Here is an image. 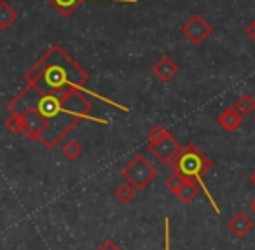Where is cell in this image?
I'll return each instance as SVG.
<instances>
[{"mask_svg":"<svg viewBox=\"0 0 255 250\" xmlns=\"http://www.w3.org/2000/svg\"><path fill=\"white\" fill-rule=\"evenodd\" d=\"M248 210L252 212V215H255V198L250 201V205H248Z\"/></svg>","mask_w":255,"mask_h":250,"instance_id":"44dd1931","label":"cell"},{"mask_svg":"<svg viewBox=\"0 0 255 250\" xmlns=\"http://www.w3.org/2000/svg\"><path fill=\"white\" fill-rule=\"evenodd\" d=\"M121 175L136 191H142L157 177V168L143 154H135L121 170Z\"/></svg>","mask_w":255,"mask_h":250,"instance_id":"277c9868","label":"cell"},{"mask_svg":"<svg viewBox=\"0 0 255 250\" xmlns=\"http://www.w3.org/2000/svg\"><path fill=\"white\" fill-rule=\"evenodd\" d=\"M182 33H184L185 39L191 44L199 46V44H203L213 33V26L210 25L201 14H192L191 18L182 25Z\"/></svg>","mask_w":255,"mask_h":250,"instance_id":"5b68a950","label":"cell"},{"mask_svg":"<svg viewBox=\"0 0 255 250\" xmlns=\"http://www.w3.org/2000/svg\"><path fill=\"white\" fill-rule=\"evenodd\" d=\"M178 70H180L178 65L175 63L170 56H161L152 67L154 75H156L161 82H164V84L170 82V81H173V77L178 74Z\"/></svg>","mask_w":255,"mask_h":250,"instance_id":"ba28073f","label":"cell"},{"mask_svg":"<svg viewBox=\"0 0 255 250\" xmlns=\"http://www.w3.org/2000/svg\"><path fill=\"white\" fill-rule=\"evenodd\" d=\"M150 152L154 154V158L157 161H161L163 165H168L170 166L173 163V159L177 158V154L182 151V145L178 144V140H175L173 137H166L163 140H159L157 144H149L147 145Z\"/></svg>","mask_w":255,"mask_h":250,"instance_id":"8992f818","label":"cell"},{"mask_svg":"<svg viewBox=\"0 0 255 250\" xmlns=\"http://www.w3.org/2000/svg\"><path fill=\"white\" fill-rule=\"evenodd\" d=\"M254 226L255 224H254V221H252V217H248L245 212H236V214L229 219V222H227V229H229L236 238H245L248 233H252Z\"/></svg>","mask_w":255,"mask_h":250,"instance_id":"52a82bcc","label":"cell"},{"mask_svg":"<svg viewBox=\"0 0 255 250\" xmlns=\"http://www.w3.org/2000/svg\"><path fill=\"white\" fill-rule=\"evenodd\" d=\"M185 180H187V179H185V177L182 175V173H178V172H173V173H171L170 177H168L166 180H164V186H166L168 189H170L171 193L175 194V193H177L178 189H180V186H182V184L185 182Z\"/></svg>","mask_w":255,"mask_h":250,"instance_id":"e0dca14e","label":"cell"},{"mask_svg":"<svg viewBox=\"0 0 255 250\" xmlns=\"http://www.w3.org/2000/svg\"><path fill=\"white\" fill-rule=\"evenodd\" d=\"M49 2L51 7H54L58 12H60L63 18H68V16H72L75 11H77V7L82 4V2H86V0H47ZM100 2H136V0H100Z\"/></svg>","mask_w":255,"mask_h":250,"instance_id":"30bf717a","label":"cell"},{"mask_svg":"<svg viewBox=\"0 0 255 250\" xmlns=\"http://www.w3.org/2000/svg\"><path fill=\"white\" fill-rule=\"evenodd\" d=\"M82 145L79 144L77 140H67L63 145H61V154L68 159V161H75L82 156Z\"/></svg>","mask_w":255,"mask_h":250,"instance_id":"9a60e30c","label":"cell"},{"mask_svg":"<svg viewBox=\"0 0 255 250\" xmlns=\"http://www.w3.org/2000/svg\"><path fill=\"white\" fill-rule=\"evenodd\" d=\"M18 11L7 0H0V30H7L18 19Z\"/></svg>","mask_w":255,"mask_h":250,"instance_id":"7c38bea8","label":"cell"},{"mask_svg":"<svg viewBox=\"0 0 255 250\" xmlns=\"http://www.w3.org/2000/svg\"><path fill=\"white\" fill-rule=\"evenodd\" d=\"M114 194H116V198L121 201V203H123V205H128V203H131V201L135 200L136 189H135V187H133L129 182H123V184H119V186L116 187Z\"/></svg>","mask_w":255,"mask_h":250,"instance_id":"5bb4252c","label":"cell"},{"mask_svg":"<svg viewBox=\"0 0 255 250\" xmlns=\"http://www.w3.org/2000/svg\"><path fill=\"white\" fill-rule=\"evenodd\" d=\"M88 89L40 91L30 84L7 103V110L21 119L23 135L40 142L46 149H54L84 119L105 123L96 117Z\"/></svg>","mask_w":255,"mask_h":250,"instance_id":"6da1fadb","label":"cell"},{"mask_svg":"<svg viewBox=\"0 0 255 250\" xmlns=\"http://www.w3.org/2000/svg\"><path fill=\"white\" fill-rule=\"evenodd\" d=\"M250 182H252V186L255 187V168L252 170V173H250Z\"/></svg>","mask_w":255,"mask_h":250,"instance_id":"7402d4cb","label":"cell"},{"mask_svg":"<svg viewBox=\"0 0 255 250\" xmlns=\"http://www.w3.org/2000/svg\"><path fill=\"white\" fill-rule=\"evenodd\" d=\"M96 250H123V249H121V247L117 245V243L114 242L112 238H107L105 242H103L102 245H100Z\"/></svg>","mask_w":255,"mask_h":250,"instance_id":"d6986e66","label":"cell"},{"mask_svg":"<svg viewBox=\"0 0 255 250\" xmlns=\"http://www.w3.org/2000/svg\"><path fill=\"white\" fill-rule=\"evenodd\" d=\"M89 74L60 46H51L26 70L25 82L40 91L86 89Z\"/></svg>","mask_w":255,"mask_h":250,"instance_id":"7a4b0ae2","label":"cell"},{"mask_svg":"<svg viewBox=\"0 0 255 250\" xmlns=\"http://www.w3.org/2000/svg\"><path fill=\"white\" fill-rule=\"evenodd\" d=\"M5 128H7L9 133H21L23 135V123L16 114H11L9 112V117L5 119Z\"/></svg>","mask_w":255,"mask_h":250,"instance_id":"ac0fdd59","label":"cell"},{"mask_svg":"<svg viewBox=\"0 0 255 250\" xmlns=\"http://www.w3.org/2000/svg\"><path fill=\"white\" fill-rule=\"evenodd\" d=\"M217 123H219V126L222 128L224 131L233 133V131H236L238 128L241 126V123H243V116L238 112L236 107H227L226 110H222V112L219 114Z\"/></svg>","mask_w":255,"mask_h":250,"instance_id":"9c48e42d","label":"cell"},{"mask_svg":"<svg viewBox=\"0 0 255 250\" xmlns=\"http://www.w3.org/2000/svg\"><path fill=\"white\" fill-rule=\"evenodd\" d=\"M170 135L171 133L164 126H161V124H154V126L149 130V133H147V140H149V144H157L159 140L170 137Z\"/></svg>","mask_w":255,"mask_h":250,"instance_id":"2e32d148","label":"cell"},{"mask_svg":"<svg viewBox=\"0 0 255 250\" xmlns=\"http://www.w3.org/2000/svg\"><path fill=\"white\" fill-rule=\"evenodd\" d=\"M234 107H236V110L241 114V116L248 117L255 112V98L252 95H248V93H245V95H241L240 98L236 100Z\"/></svg>","mask_w":255,"mask_h":250,"instance_id":"4fadbf2b","label":"cell"},{"mask_svg":"<svg viewBox=\"0 0 255 250\" xmlns=\"http://www.w3.org/2000/svg\"><path fill=\"white\" fill-rule=\"evenodd\" d=\"M199 191H201V186H199L196 180L187 179L180 186V189L175 193V196H177V200L180 201V203L189 205V203H192V201H194L196 198L199 196Z\"/></svg>","mask_w":255,"mask_h":250,"instance_id":"8fae6325","label":"cell"},{"mask_svg":"<svg viewBox=\"0 0 255 250\" xmlns=\"http://www.w3.org/2000/svg\"><path fill=\"white\" fill-rule=\"evenodd\" d=\"M164 233H166V229H164ZM166 250H168V235H166Z\"/></svg>","mask_w":255,"mask_h":250,"instance_id":"603a6c76","label":"cell"},{"mask_svg":"<svg viewBox=\"0 0 255 250\" xmlns=\"http://www.w3.org/2000/svg\"><path fill=\"white\" fill-rule=\"evenodd\" d=\"M212 166H213L212 159H210L208 156H206L205 152L198 147V145H194V144L189 142L187 145L182 147V151L178 152L177 158L173 159V163L170 165V168L173 170V172L182 173L185 179L196 180V182L201 186V189L205 191L206 198H208V201L212 203L213 210H215L217 214H220L217 201L213 200V196L208 191V187H205V184H203V177L212 170Z\"/></svg>","mask_w":255,"mask_h":250,"instance_id":"3957f363","label":"cell"},{"mask_svg":"<svg viewBox=\"0 0 255 250\" xmlns=\"http://www.w3.org/2000/svg\"><path fill=\"white\" fill-rule=\"evenodd\" d=\"M245 35H247L248 39L254 40V42H255V19H254V21H250L247 26H245Z\"/></svg>","mask_w":255,"mask_h":250,"instance_id":"ffe728a7","label":"cell"}]
</instances>
